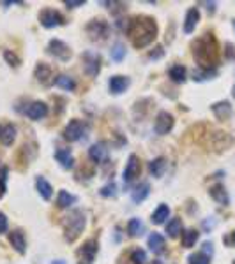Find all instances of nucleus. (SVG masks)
<instances>
[{"mask_svg": "<svg viewBox=\"0 0 235 264\" xmlns=\"http://www.w3.org/2000/svg\"><path fill=\"white\" fill-rule=\"evenodd\" d=\"M154 264H161V262H158V261H156V262H154Z\"/></svg>", "mask_w": 235, "mask_h": 264, "instance_id": "3c124183", "label": "nucleus"}, {"mask_svg": "<svg viewBox=\"0 0 235 264\" xmlns=\"http://www.w3.org/2000/svg\"><path fill=\"white\" fill-rule=\"evenodd\" d=\"M4 58H6V62L9 63V65H13V67H18L19 65V58L16 57L13 51H9V50L4 51Z\"/></svg>", "mask_w": 235, "mask_h": 264, "instance_id": "58836bf2", "label": "nucleus"}, {"mask_svg": "<svg viewBox=\"0 0 235 264\" xmlns=\"http://www.w3.org/2000/svg\"><path fill=\"white\" fill-rule=\"evenodd\" d=\"M126 34L134 48H145L158 37V25L150 16H134L126 23Z\"/></svg>", "mask_w": 235, "mask_h": 264, "instance_id": "f257e3e1", "label": "nucleus"}, {"mask_svg": "<svg viewBox=\"0 0 235 264\" xmlns=\"http://www.w3.org/2000/svg\"><path fill=\"white\" fill-rule=\"evenodd\" d=\"M83 69H85V74L89 76H97L99 71H101V57L95 53H85L83 55Z\"/></svg>", "mask_w": 235, "mask_h": 264, "instance_id": "9b49d317", "label": "nucleus"}, {"mask_svg": "<svg viewBox=\"0 0 235 264\" xmlns=\"http://www.w3.org/2000/svg\"><path fill=\"white\" fill-rule=\"evenodd\" d=\"M170 78L173 83H184L186 81V67L184 65H173L170 69Z\"/></svg>", "mask_w": 235, "mask_h": 264, "instance_id": "2f4dec72", "label": "nucleus"}, {"mask_svg": "<svg viewBox=\"0 0 235 264\" xmlns=\"http://www.w3.org/2000/svg\"><path fill=\"white\" fill-rule=\"evenodd\" d=\"M173 125H175V120L172 117V113H168V111H159L156 122H154V130H156V134L159 136L168 134V132L173 129Z\"/></svg>", "mask_w": 235, "mask_h": 264, "instance_id": "1a4fd4ad", "label": "nucleus"}, {"mask_svg": "<svg viewBox=\"0 0 235 264\" xmlns=\"http://www.w3.org/2000/svg\"><path fill=\"white\" fill-rule=\"evenodd\" d=\"M39 23H41L45 29H53V27H61L66 23L64 16L55 9H43L39 13Z\"/></svg>", "mask_w": 235, "mask_h": 264, "instance_id": "0eeeda50", "label": "nucleus"}, {"mask_svg": "<svg viewBox=\"0 0 235 264\" xmlns=\"http://www.w3.org/2000/svg\"><path fill=\"white\" fill-rule=\"evenodd\" d=\"M9 243L13 245V249L18 252V254H25L27 252V241H25V236H23L22 231H13V233L9 234Z\"/></svg>", "mask_w": 235, "mask_h": 264, "instance_id": "412c9836", "label": "nucleus"}, {"mask_svg": "<svg viewBox=\"0 0 235 264\" xmlns=\"http://www.w3.org/2000/svg\"><path fill=\"white\" fill-rule=\"evenodd\" d=\"M7 227H9V224H7V217L0 211V234H4L7 231Z\"/></svg>", "mask_w": 235, "mask_h": 264, "instance_id": "79ce46f5", "label": "nucleus"}, {"mask_svg": "<svg viewBox=\"0 0 235 264\" xmlns=\"http://www.w3.org/2000/svg\"><path fill=\"white\" fill-rule=\"evenodd\" d=\"M64 4H66V6L69 7V9H74V7L83 6V4H85V0H66Z\"/></svg>", "mask_w": 235, "mask_h": 264, "instance_id": "37998d69", "label": "nucleus"}, {"mask_svg": "<svg viewBox=\"0 0 235 264\" xmlns=\"http://www.w3.org/2000/svg\"><path fill=\"white\" fill-rule=\"evenodd\" d=\"M232 95H233V99H235V86L232 88Z\"/></svg>", "mask_w": 235, "mask_h": 264, "instance_id": "09e8293b", "label": "nucleus"}, {"mask_svg": "<svg viewBox=\"0 0 235 264\" xmlns=\"http://www.w3.org/2000/svg\"><path fill=\"white\" fill-rule=\"evenodd\" d=\"M35 187H37V192L39 195H41L43 199H51V195H53V187L48 183L46 178H43V176H37V180H35Z\"/></svg>", "mask_w": 235, "mask_h": 264, "instance_id": "b1692460", "label": "nucleus"}, {"mask_svg": "<svg viewBox=\"0 0 235 264\" xmlns=\"http://www.w3.org/2000/svg\"><path fill=\"white\" fill-rule=\"evenodd\" d=\"M97 250H99L97 241H95V239H87V241L83 243L76 252L78 264H92Z\"/></svg>", "mask_w": 235, "mask_h": 264, "instance_id": "39448f33", "label": "nucleus"}, {"mask_svg": "<svg viewBox=\"0 0 235 264\" xmlns=\"http://www.w3.org/2000/svg\"><path fill=\"white\" fill-rule=\"evenodd\" d=\"M207 9H209V13H214L216 11V2H205Z\"/></svg>", "mask_w": 235, "mask_h": 264, "instance_id": "a18cd8bd", "label": "nucleus"}, {"mask_svg": "<svg viewBox=\"0 0 235 264\" xmlns=\"http://www.w3.org/2000/svg\"><path fill=\"white\" fill-rule=\"evenodd\" d=\"M53 85H55V86H58V88H62V90L73 92L74 88H76V81H74V79L71 78V76L61 74V76H57V78H55Z\"/></svg>", "mask_w": 235, "mask_h": 264, "instance_id": "a878e982", "label": "nucleus"}, {"mask_svg": "<svg viewBox=\"0 0 235 264\" xmlns=\"http://www.w3.org/2000/svg\"><path fill=\"white\" fill-rule=\"evenodd\" d=\"M126 57V46L122 42H117L111 50V60L113 62H122Z\"/></svg>", "mask_w": 235, "mask_h": 264, "instance_id": "72a5a7b5", "label": "nucleus"}, {"mask_svg": "<svg viewBox=\"0 0 235 264\" xmlns=\"http://www.w3.org/2000/svg\"><path fill=\"white\" fill-rule=\"evenodd\" d=\"M74 203H76V197H74L73 194H69V192H66V190L58 192V197H57L58 208H69V206H73Z\"/></svg>", "mask_w": 235, "mask_h": 264, "instance_id": "c756f323", "label": "nucleus"}, {"mask_svg": "<svg viewBox=\"0 0 235 264\" xmlns=\"http://www.w3.org/2000/svg\"><path fill=\"white\" fill-rule=\"evenodd\" d=\"M166 169V159L165 157H158L154 161L149 162V173L154 176V178H161L165 174Z\"/></svg>", "mask_w": 235, "mask_h": 264, "instance_id": "5701e85b", "label": "nucleus"}, {"mask_svg": "<svg viewBox=\"0 0 235 264\" xmlns=\"http://www.w3.org/2000/svg\"><path fill=\"white\" fill-rule=\"evenodd\" d=\"M189 264H210V257L204 252H198V254H191L188 257Z\"/></svg>", "mask_w": 235, "mask_h": 264, "instance_id": "f704fd0d", "label": "nucleus"}, {"mask_svg": "<svg viewBox=\"0 0 235 264\" xmlns=\"http://www.w3.org/2000/svg\"><path fill=\"white\" fill-rule=\"evenodd\" d=\"M16 139V127L13 123H4L0 125V143L4 146H11Z\"/></svg>", "mask_w": 235, "mask_h": 264, "instance_id": "a211bd4d", "label": "nucleus"}, {"mask_svg": "<svg viewBox=\"0 0 235 264\" xmlns=\"http://www.w3.org/2000/svg\"><path fill=\"white\" fill-rule=\"evenodd\" d=\"M7 173H9V169H7L6 166H2V167H0V199H2V197H4V194H6Z\"/></svg>", "mask_w": 235, "mask_h": 264, "instance_id": "4c0bfd02", "label": "nucleus"}, {"mask_svg": "<svg viewBox=\"0 0 235 264\" xmlns=\"http://www.w3.org/2000/svg\"><path fill=\"white\" fill-rule=\"evenodd\" d=\"M99 194H101L103 197H115V195H117V185H115L113 182H110L108 185L103 187Z\"/></svg>", "mask_w": 235, "mask_h": 264, "instance_id": "c9c22d12", "label": "nucleus"}, {"mask_svg": "<svg viewBox=\"0 0 235 264\" xmlns=\"http://www.w3.org/2000/svg\"><path fill=\"white\" fill-rule=\"evenodd\" d=\"M131 261H133L134 264H145V261H147L145 250H142V249L133 250V254H131Z\"/></svg>", "mask_w": 235, "mask_h": 264, "instance_id": "e433bc0d", "label": "nucleus"}, {"mask_svg": "<svg viewBox=\"0 0 235 264\" xmlns=\"http://www.w3.org/2000/svg\"><path fill=\"white\" fill-rule=\"evenodd\" d=\"M170 217V208L168 205H159L158 210L152 213V224H156V226H161V224L166 222V218Z\"/></svg>", "mask_w": 235, "mask_h": 264, "instance_id": "bb28decb", "label": "nucleus"}, {"mask_svg": "<svg viewBox=\"0 0 235 264\" xmlns=\"http://www.w3.org/2000/svg\"><path fill=\"white\" fill-rule=\"evenodd\" d=\"M140 173H142L140 159H138V155L131 153L126 162V169H124V174H122V180H124V183L129 185V183H133L134 180L140 176Z\"/></svg>", "mask_w": 235, "mask_h": 264, "instance_id": "423d86ee", "label": "nucleus"}, {"mask_svg": "<svg viewBox=\"0 0 235 264\" xmlns=\"http://www.w3.org/2000/svg\"><path fill=\"white\" fill-rule=\"evenodd\" d=\"M181 233H182V220L179 217H173L166 224V234H168L170 238H177Z\"/></svg>", "mask_w": 235, "mask_h": 264, "instance_id": "cd10ccee", "label": "nucleus"}, {"mask_svg": "<svg viewBox=\"0 0 235 264\" xmlns=\"http://www.w3.org/2000/svg\"><path fill=\"white\" fill-rule=\"evenodd\" d=\"M202 252H204V254H207L210 257V255H212V252H214V249H212V243H209V241H205L204 243V247H202Z\"/></svg>", "mask_w": 235, "mask_h": 264, "instance_id": "c03bdc74", "label": "nucleus"}, {"mask_svg": "<svg viewBox=\"0 0 235 264\" xmlns=\"http://www.w3.org/2000/svg\"><path fill=\"white\" fill-rule=\"evenodd\" d=\"M225 57L226 60H230V62H235V44L228 42L225 46Z\"/></svg>", "mask_w": 235, "mask_h": 264, "instance_id": "ea45409f", "label": "nucleus"}, {"mask_svg": "<svg viewBox=\"0 0 235 264\" xmlns=\"http://www.w3.org/2000/svg\"><path fill=\"white\" fill-rule=\"evenodd\" d=\"M142 229H143V224L140 218H131L129 224H127V233H129V236H138L142 234Z\"/></svg>", "mask_w": 235, "mask_h": 264, "instance_id": "473e14b6", "label": "nucleus"}, {"mask_svg": "<svg viewBox=\"0 0 235 264\" xmlns=\"http://www.w3.org/2000/svg\"><path fill=\"white\" fill-rule=\"evenodd\" d=\"M198 21H200V11H198V7H191L188 13H186V19H184L186 34H191V32L197 29Z\"/></svg>", "mask_w": 235, "mask_h": 264, "instance_id": "6ab92c4d", "label": "nucleus"}, {"mask_svg": "<svg viewBox=\"0 0 235 264\" xmlns=\"http://www.w3.org/2000/svg\"><path fill=\"white\" fill-rule=\"evenodd\" d=\"M163 55H165V50H163V46H156L152 51L149 53V58L150 60H158V58H161Z\"/></svg>", "mask_w": 235, "mask_h": 264, "instance_id": "a19ab883", "label": "nucleus"}, {"mask_svg": "<svg viewBox=\"0 0 235 264\" xmlns=\"http://www.w3.org/2000/svg\"><path fill=\"white\" fill-rule=\"evenodd\" d=\"M48 53L51 55V57H55V58H58V60H62V62H67V60L71 58V48L67 46L66 42H62V41H58V39H51L50 42H48Z\"/></svg>", "mask_w": 235, "mask_h": 264, "instance_id": "6e6552de", "label": "nucleus"}, {"mask_svg": "<svg viewBox=\"0 0 235 264\" xmlns=\"http://www.w3.org/2000/svg\"><path fill=\"white\" fill-rule=\"evenodd\" d=\"M85 32L90 37V41H105L110 35V25L105 19H92L85 27Z\"/></svg>", "mask_w": 235, "mask_h": 264, "instance_id": "20e7f679", "label": "nucleus"}, {"mask_svg": "<svg viewBox=\"0 0 235 264\" xmlns=\"http://www.w3.org/2000/svg\"><path fill=\"white\" fill-rule=\"evenodd\" d=\"M55 159H57L64 169H71V167L74 166V157L69 148H58V150L55 151Z\"/></svg>", "mask_w": 235, "mask_h": 264, "instance_id": "aec40b11", "label": "nucleus"}, {"mask_svg": "<svg viewBox=\"0 0 235 264\" xmlns=\"http://www.w3.org/2000/svg\"><path fill=\"white\" fill-rule=\"evenodd\" d=\"M209 194H210V197H212L216 203H220V205H223V206H228L230 195H228V192H226L225 185H221V183H216V185H212L209 189Z\"/></svg>", "mask_w": 235, "mask_h": 264, "instance_id": "f3484780", "label": "nucleus"}, {"mask_svg": "<svg viewBox=\"0 0 235 264\" xmlns=\"http://www.w3.org/2000/svg\"><path fill=\"white\" fill-rule=\"evenodd\" d=\"M25 115L30 120H41L48 115V106L41 101H35V102L29 104V107L25 109Z\"/></svg>", "mask_w": 235, "mask_h": 264, "instance_id": "2eb2a0df", "label": "nucleus"}, {"mask_svg": "<svg viewBox=\"0 0 235 264\" xmlns=\"http://www.w3.org/2000/svg\"><path fill=\"white\" fill-rule=\"evenodd\" d=\"M149 192H150V185L147 182H143V183H140V185H136L134 187V190L131 192V199H133V203H142L143 199L147 197V195H149Z\"/></svg>", "mask_w": 235, "mask_h": 264, "instance_id": "393cba45", "label": "nucleus"}, {"mask_svg": "<svg viewBox=\"0 0 235 264\" xmlns=\"http://www.w3.org/2000/svg\"><path fill=\"white\" fill-rule=\"evenodd\" d=\"M198 236H200V233H198L197 229L184 231V233H182V247H184V249H191V247L198 241Z\"/></svg>", "mask_w": 235, "mask_h": 264, "instance_id": "c85d7f7f", "label": "nucleus"}, {"mask_svg": "<svg viewBox=\"0 0 235 264\" xmlns=\"http://www.w3.org/2000/svg\"><path fill=\"white\" fill-rule=\"evenodd\" d=\"M85 224H87V218L82 210H74L71 211L67 217H64L62 227H64V238H66V241L73 243L74 239H78L80 234L85 229Z\"/></svg>", "mask_w": 235, "mask_h": 264, "instance_id": "7ed1b4c3", "label": "nucleus"}, {"mask_svg": "<svg viewBox=\"0 0 235 264\" xmlns=\"http://www.w3.org/2000/svg\"><path fill=\"white\" fill-rule=\"evenodd\" d=\"M89 157L95 164H103L108 159V148H106L105 143H95L89 148Z\"/></svg>", "mask_w": 235, "mask_h": 264, "instance_id": "4468645a", "label": "nucleus"}, {"mask_svg": "<svg viewBox=\"0 0 235 264\" xmlns=\"http://www.w3.org/2000/svg\"><path fill=\"white\" fill-rule=\"evenodd\" d=\"M34 76H35V79H37V81L41 83V85H45V86L53 85V81H55L53 73H51V67L45 62H41V63L35 65Z\"/></svg>", "mask_w": 235, "mask_h": 264, "instance_id": "f8f14e48", "label": "nucleus"}, {"mask_svg": "<svg viewBox=\"0 0 235 264\" xmlns=\"http://www.w3.org/2000/svg\"><path fill=\"white\" fill-rule=\"evenodd\" d=\"M149 247H150V250L154 252L156 255H161L163 252H165V247H166V243H165V238H163L159 233H152L149 236Z\"/></svg>", "mask_w": 235, "mask_h": 264, "instance_id": "4be33fe9", "label": "nucleus"}, {"mask_svg": "<svg viewBox=\"0 0 235 264\" xmlns=\"http://www.w3.org/2000/svg\"><path fill=\"white\" fill-rule=\"evenodd\" d=\"M226 241H230V243H232V245H235V231L232 233V238H230V239H226Z\"/></svg>", "mask_w": 235, "mask_h": 264, "instance_id": "49530a36", "label": "nucleus"}, {"mask_svg": "<svg viewBox=\"0 0 235 264\" xmlns=\"http://www.w3.org/2000/svg\"><path fill=\"white\" fill-rule=\"evenodd\" d=\"M131 85V79L129 78H126V76H121V74H117V76H113V78H110V81H108V86H110V92L111 94H115V95H119V94H122V92H126V88Z\"/></svg>", "mask_w": 235, "mask_h": 264, "instance_id": "dca6fc26", "label": "nucleus"}, {"mask_svg": "<svg viewBox=\"0 0 235 264\" xmlns=\"http://www.w3.org/2000/svg\"><path fill=\"white\" fill-rule=\"evenodd\" d=\"M233 29H235V19H233Z\"/></svg>", "mask_w": 235, "mask_h": 264, "instance_id": "8fccbe9b", "label": "nucleus"}, {"mask_svg": "<svg viewBox=\"0 0 235 264\" xmlns=\"http://www.w3.org/2000/svg\"><path fill=\"white\" fill-rule=\"evenodd\" d=\"M233 264H235V261H233Z\"/></svg>", "mask_w": 235, "mask_h": 264, "instance_id": "603ef678", "label": "nucleus"}, {"mask_svg": "<svg viewBox=\"0 0 235 264\" xmlns=\"http://www.w3.org/2000/svg\"><path fill=\"white\" fill-rule=\"evenodd\" d=\"M85 134V125L80 120H71L64 129V139L67 141H80Z\"/></svg>", "mask_w": 235, "mask_h": 264, "instance_id": "9d476101", "label": "nucleus"}, {"mask_svg": "<svg viewBox=\"0 0 235 264\" xmlns=\"http://www.w3.org/2000/svg\"><path fill=\"white\" fill-rule=\"evenodd\" d=\"M218 76L216 69H198L193 73V79L194 81H207V79H212Z\"/></svg>", "mask_w": 235, "mask_h": 264, "instance_id": "7c9ffc66", "label": "nucleus"}, {"mask_svg": "<svg viewBox=\"0 0 235 264\" xmlns=\"http://www.w3.org/2000/svg\"><path fill=\"white\" fill-rule=\"evenodd\" d=\"M191 48H193V57L200 69H216L218 60H220V50H218V41L214 34L207 32L191 44Z\"/></svg>", "mask_w": 235, "mask_h": 264, "instance_id": "f03ea898", "label": "nucleus"}, {"mask_svg": "<svg viewBox=\"0 0 235 264\" xmlns=\"http://www.w3.org/2000/svg\"><path fill=\"white\" fill-rule=\"evenodd\" d=\"M51 264H66L64 261H55V262H51Z\"/></svg>", "mask_w": 235, "mask_h": 264, "instance_id": "de8ad7c7", "label": "nucleus"}, {"mask_svg": "<svg viewBox=\"0 0 235 264\" xmlns=\"http://www.w3.org/2000/svg\"><path fill=\"white\" fill-rule=\"evenodd\" d=\"M210 109H212L214 117H216L218 120H221V122H226V120L232 118L233 115V107L232 104H230L228 101H221V102H216L210 106Z\"/></svg>", "mask_w": 235, "mask_h": 264, "instance_id": "ddd939ff", "label": "nucleus"}]
</instances>
